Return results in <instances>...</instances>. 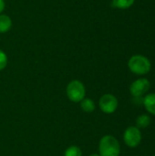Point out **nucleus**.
Returning a JSON list of instances; mask_svg holds the SVG:
<instances>
[{"mask_svg":"<svg viewBox=\"0 0 155 156\" xmlns=\"http://www.w3.org/2000/svg\"><path fill=\"white\" fill-rule=\"evenodd\" d=\"M99 152L100 156H119L121 154V145L115 137L105 135L100 141Z\"/></svg>","mask_w":155,"mask_h":156,"instance_id":"f257e3e1","label":"nucleus"},{"mask_svg":"<svg viewBox=\"0 0 155 156\" xmlns=\"http://www.w3.org/2000/svg\"><path fill=\"white\" fill-rule=\"evenodd\" d=\"M128 67L132 73L137 75H144L151 70L152 65L151 61L146 57L143 55H134L130 58Z\"/></svg>","mask_w":155,"mask_h":156,"instance_id":"f03ea898","label":"nucleus"},{"mask_svg":"<svg viewBox=\"0 0 155 156\" xmlns=\"http://www.w3.org/2000/svg\"><path fill=\"white\" fill-rule=\"evenodd\" d=\"M66 93L68 98L73 101V102H80L86 95V89L84 84L78 80H71L68 86H67V90H66Z\"/></svg>","mask_w":155,"mask_h":156,"instance_id":"7ed1b4c3","label":"nucleus"},{"mask_svg":"<svg viewBox=\"0 0 155 156\" xmlns=\"http://www.w3.org/2000/svg\"><path fill=\"white\" fill-rule=\"evenodd\" d=\"M123 140L127 146L131 148L137 147L142 142V133L136 126L128 127L123 134Z\"/></svg>","mask_w":155,"mask_h":156,"instance_id":"20e7f679","label":"nucleus"},{"mask_svg":"<svg viewBox=\"0 0 155 156\" xmlns=\"http://www.w3.org/2000/svg\"><path fill=\"white\" fill-rule=\"evenodd\" d=\"M150 87H151L150 81L145 78H141L134 80L131 84L130 92L134 98L140 99L150 90Z\"/></svg>","mask_w":155,"mask_h":156,"instance_id":"39448f33","label":"nucleus"},{"mask_svg":"<svg viewBox=\"0 0 155 156\" xmlns=\"http://www.w3.org/2000/svg\"><path fill=\"white\" fill-rule=\"evenodd\" d=\"M100 110L106 114H111L115 112L118 108V100L112 94H104L101 96L99 101Z\"/></svg>","mask_w":155,"mask_h":156,"instance_id":"423d86ee","label":"nucleus"},{"mask_svg":"<svg viewBox=\"0 0 155 156\" xmlns=\"http://www.w3.org/2000/svg\"><path fill=\"white\" fill-rule=\"evenodd\" d=\"M143 103L145 110L149 113L155 115V93H150L146 95L143 98Z\"/></svg>","mask_w":155,"mask_h":156,"instance_id":"0eeeda50","label":"nucleus"},{"mask_svg":"<svg viewBox=\"0 0 155 156\" xmlns=\"http://www.w3.org/2000/svg\"><path fill=\"white\" fill-rule=\"evenodd\" d=\"M12 27V20L6 15L0 14V33L7 32Z\"/></svg>","mask_w":155,"mask_h":156,"instance_id":"6e6552de","label":"nucleus"},{"mask_svg":"<svg viewBox=\"0 0 155 156\" xmlns=\"http://www.w3.org/2000/svg\"><path fill=\"white\" fill-rule=\"evenodd\" d=\"M151 124V117L147 114H142L136 119V127L141 129H145Z\"/></svg>","mask_w":155,"mask_h":156,"instance_id":"1a4fd4ad","label":"nucleus"},{"mask_svg":"<svg viewBox=\"0 0 155 156\" xmlns=\"http://www.w3.org/2000/svg\"><path fill=\"white\" fill-rule=\"evenodd\" d=\"M80 108L82 109L83 112L90 113V112H94V110H95V103L91 99L84 98L80 101Z\"/></svg>","mask_w":155,"mask_h":156,"instance_id":"9d476101","label":"nucleus"},{"mask_svg":"<svg viewBox=\"0 0 155 156\" xmlns=\"http://www.w3.org/2000/svg\"><path fill=\"white\" fill-rule=\"evenodd\" d=\"M134 0H112V6L119 9H127L131 7Z\"/></svg>","mask_w":155,"mask_h":156,"instance_id":"9b49d317","label":"nucleus"},{"mask_svg":"<svg viewBox=\"0 0 155 156\" xmlns=\"http://www.w3.org/2000/svg\"><path fill=\"white\" fill-rule=\"evenodd\" d=\"M64 156H82V152L79 147L72 145L65 151Z\"/></svg>","mask_w":155,"mask_h":156,"instance_id":"f8f14e48","label":"nucleus"},{"mask_svg":"<svg viewBox=\"0 0 155 156\" xmlns=\"http://www.w3.org/2000/svg\"><path fill=\"white\" fill-rule=\"evenodd\" d=\"M7 65V56L6 54L0 49V70H3Z\"/></svg>","mask_w":155,"mask_h":156,"instance_id":"ddd939ff","label":"nucleus"},{"mask_svg":"<svg viewBox=\"0 0 155 156\" xmlns=\"http://www.w3.org/2000/svg\"><path fill=\"white\" fill-rule=\"evenodd\" d=\"M4 9H5V1L4 0H0V14L3 12Z\"/></svg>","mask_w":155,"mask_h":156,"instance_id":"4468645a","label":"nucleus"},{"mask_svg":"<svg viewBox=\"0 0 155 156\" xmlns=\"http://www.w3.org/2000/svg\"><path fill=\"white\" fill-rule=\"evenodd\" d=\"M90 156H100L99 154H91Z\"/></svg>","mask_w":155,"mask_h":156,"instance_id":"2eb2a0df","label":"nucleus"}]
</instances>
